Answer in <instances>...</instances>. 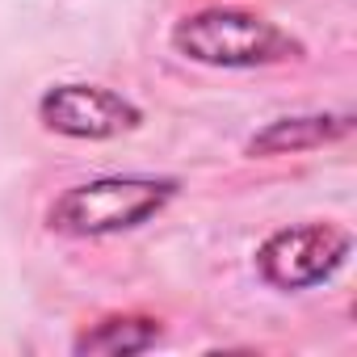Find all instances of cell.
I'll return each instance as SVG.
<instances>
[{
	"label": "cell",
	"mask_w": 357,
	"mask_h": 357,
	"mask_svg": "<svg viewBox=\"0 0 357 357\" xmlns=\"http://www.w3.org/2000/svg\"><path fill=\"white\" fill-rule=\"evenodd\" d=\"M172 47L211 68H257L298 51L290 34L244 9H202L172 30Z\"/></svg>",
	"instance_id": "1"
},
{
	"label": "cell",
	"mask_w": 357,
	"mask_h": 357,
	"mask_svg": "<svg viewBox=\"0 0 357 357\" xmlns=\"http://www.w3.org/2000/svg\"><path fill=\"white\" fill-rule=\"evenodd\" d=\"M172 198V181H155V176H101V181L68 190L55 211L51 227L72 231V236H114L147 223L151 215L164 211Z\"/></svg>",
	"instance_id": "2"
},
{
	"label": "cell",
	"mask_w": 357,
	"mask_h": 357,
	"mask_svg": "<svg viewBox=\"0 0 357 357\" xmlns=\"http://www.w3.org/2000/svg\"><path fill=\"white\" fill-rule=\"evenodd\" d=\"M349 248H353V240L340 227L307 223V227H286V231L269 236L257 265H261L265 282H273L278 290H307V286L328 282L344 265Z\"/></svg>",
	"instance_id": "3"
},
{
	"label": "cell",
	"mask_w": 357,
	"mask_h": 357,
	"mask_svg": "<svg viewBox=\"0 0 357 357\" xmlns=\"http://www.w3.org/2000/svg\"><path fill=\"white\" fill-rule=\"evenodd\" d=\"M38 118L72 139H109L139 126V109L97 84H59L38 101Z\"/></svg>",
	"instance_id": "4"
},
{
	"label": "cell",
	"mask_w": 357,
	"mask_h": 357,
	"mask_svg": "<svg viewBox=\"0 0 357 357\" xmlns=\"http://www.w3.org/2000/svg\"><path fill=\"white\" fill-rule=\"evenodd\" d=\"M349 130V118H282L261 139H252V151H303L315 143H328Z\"/></svg>",
	"instance_id": "5"
},
{
	"label": "cell",
	"mask_w": 357,
	"mask_h": 357,
	"mask_svg": "<svg viewBox=\"0 0 357 357\" xmlns=\"http://www.w3.org/2000/svg\"><path fill=\"white\" fill-rule=\"evenodd\" d=\"M155 336H160V324H155V319H135V315H126V319H105V324H97L93 332H84V336L76 340V349H80V353H139V349L155 344Z\"/></svg>",
	"instance_id": "6"
}]
</instances>
